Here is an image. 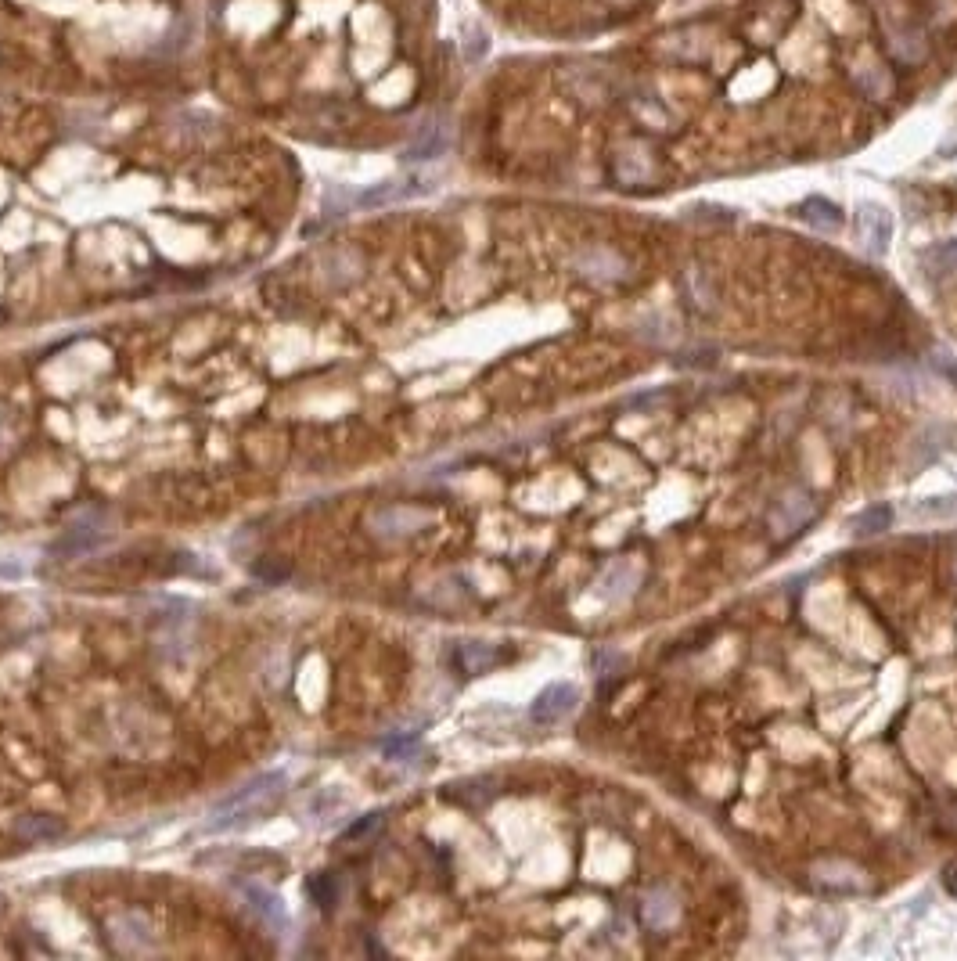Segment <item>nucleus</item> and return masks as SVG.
<instances>
[{"mask_svg":"<svg viewBox=\"0 0 957 961\" xmlns=\"http://www.w3.org/2000/svg\"><path fill=\"white\" fill-rule=\"evenodd\" d=\"M288 778L281 771H267L260 778H252L249 785H242L238 792L224 796L209 814L206 832H227V828H245L252 821H260L263 814L278 807V800L285 796Z\"/></svg>","mask_w":957,"mask_h":961,"instance_id":"1","label":"nucleus"},{"mask_svg":"<svg viewBox=\"0 0 957 961\" xmlns=\"http://www.w3.org/2000/svg\"><path fill=\"white\" fill-rule=\"evenodd\" d=\"M576 702H580V692H576L573 684H547L544 692L533 699V706H529V720L533 724H544V728H551V724H562L569 713L576 710Z\"/></svg>","mask_w":957,"mask_h":961,"instance_id":"2","label":"nucleus"},{"mask_svg":"<svg viewBox=\"0 0 957 961\" xmlns=\"http://www.w3.org/2000/svg\"><path fill=\"white\" fill-rule=\"evenodd\" d=\"M108 537V526L101 515H83L80 522H72L69 530L58 537V544H51V555H69V558H80L87 555V551H94L101 544V540Z\"/></svg>","mask_w":957,"mask_h":961,"instance_id":"3","label":"nucleus"},{"mask_svg":"<svg viewBox=\"0 0 957 961\" xmlns=\"http://www.w3.org/2000/svg\"><path fill=\"white\" fill-rule=\"evenodd\" d=\"M857 238L864 245V252L871 256H886L889 238H893V216L886 213L882 206H864L857 209Z\"/></svg>","mask_w":957,"mask_h":961,"instance_id":"4","label":"nucleus"},{"mask_svg":"<svg viewBox=\"0 0 957 961\" xmlns=\"http://www.w3.org/2000/svg\"><path fill=\"white\" fill-rule=\"evenodd\" d=\"M425 191H432V180H385V184H378V188L364 191V195L357 198V206L378 209V206H389V202H403V198L425 195Z\"/></svg>","mask_w":957,"mask_h":961,"instance_id":"5","label":"nucleus"},{"mask_svg":"<svg viewBox=\"0 0 957 961\" xmlns=\"http://www.w3.org/2000/svg\"><path fill=\"white\" fill-rule=\"evenodd\" d=\"M242 893H245V900H249V908L256 911L274 933H285V929L292 926V918H288V911H285V904H281L278 893H270L267 886H252V882L249 886H242Z\"/></svg>","mask_w":957,"mask_h":961,"instance_id":"6","label":"nucleus"},{"mask_svg":"<svg viewBox=\"0 0 957 961\" xmlns=\"http://www.w3.org/2000/svg\"><path fill=\"white\" fill-rule=\"evenodd\" d=\"M447 144H450L447 123H443V119H429V123H425L418 134H414L411 148H407V155H403V159H411V162L439 159V155L447 152Z\"/></svg>","mask_w":957,"mask_h":961,"instance_id":"7","label":"nucleus"},{"mask_svg":"<svg viewBox=\"0 0 957 961\" xmlns=\"http://www.w3.org/2000/svg\"><path fill=\"white\" fill-rule=\"evenodd\" d=\"M799 216H803L806 224H814L817 231H839L842 227V209L835 206V202H828V198H806L803 206H799Z\"/></svg>","mask_w":957,"mask_h":961,"instance_id":"8","label":"nucleus"},{"mask_svg":"<svg viewBox=\"0 0 957 961\" xmlns=\"http://www.w3.org/2000/svg\"><path fill=\"white\" fill-rule=\"evenodd\" d=\"M925 274L936 281L954 278L957 274V238L954 242H940L936 249L925 252Z\"/></svg>","mask_w":957,"mask_h":961,"instance_id":"9","label":"nucleus"},{"mask_svg":"<svg viewBox=\"0 0 957 961\" xmlns=\"http://www.w3.org/2000/svg\"><path fill=\"white\" fill-rule=\"evenodd\" d=\"M677 918V900L670 890H655L652 897L644 900V922L652 929H666Z\"/></svg>","mask_w":957,"mask_h":961,"instance_id":"10","label":"nucleus"},{"mask_svg":"<svg viewBox=\"0 0 957 961\" xmlns=\"http://www.w3.org/2000/svg\"><path fill=\"white\" fill-rule=\"evenodd\" d=\"M893 526V508L889 504H875V508H868V512L857 515V533L860 537H868V533H882Z\"/></svg>","mask_w":957,"mask_h":961,"instance_id":"11","label":"nucleus"},{"mask_svg":"<svg viewBox=\"0 0 957 961\" xmlns=\"http://www.w3.org/2000/svg\"><path fill=\"white\" fill-rule=\"evenodd\" d=\"M461 663H465V670L468 674H483L486 666H493L497 663V656H493L490 648H483V645H461Z\"/></svg>","mask_w":957,"mask_h":961,"instance_id":"12","label":"nucleus"},{"mask_svg":"<svg viewBox=\"0 0 957 961\" xmlns=\"http://www.w3.org/2000/svg\"><path fill=\"white\" fill-rule=\"evenodd\" d=\"M339 893H342V890H339V882L331 879V875H317V879L310 882V897H314L324 911L335 908V900H339Z\"/></svg>","mask_w":957,"mask_h":961,"instance_id":"13","label":"nucleus"},{"mask_svg":"<svg viewBox=\"0 0 957 961\" xmlns=\"http://www.w3.org/2000/svg\"><path fill=\"white\" fill-rule=\"evenodd\" d=\"M414 749H418V735H396L382 742V753L389 756V760H403V756H411Z\"/></svg>","mask_w":957,"mask_h":961,"instance_id":"14","label":"nucleus"},{"mask_svg":"<svg viewBox=\"0 0 957 961\" xmlns=\"http://www.w3.org/2000/svg\"><path fill=\"white\" fill-rule=\"evenodd\" d=\"M918 515H929V519H950L957 515V494L954 497H932L918 508Z\"/></svg>","mask_w":957,"mask_h":961,"instance_id":"15","label":"nucleus"},{"mask_svg":"<svg viewBox=\"0 0 957 961\" xmlns=\"http://www.w3.org/2000/svg\"><path fill=\"white\" fill-rule=\"evenodd\" d=\"M18 832H22L26 839H51V836H58L62 828L51 825V821H44V818H36V821H29V825L18 828Z\"/></svg>","mask_w":957,"mask_h":961,"instance_id":"16","label":"nucleus"},{"mask_svg":"<svg viewBox=\"0 0 957 961\" xmlns=\"http://www.w3.org/2000/svg\"><path fill=\"white\" fill-rule=\"evenodd\" d=\"M378 825H382V814H367L364 821H357V825L349 828L346 836H364V832H375Z\"/></svg>","mask_w":957,"mask_h":961,"instance_id":"17","label":"nucleus"},{"mask_svg":"<svg viewBox=\"0 0 957 961\" xmlns=\"http://www.w3.org/2000/svg\"><path fill=\"white\" fill-rule=\"evenodd\" d=\"M0 576H8V580H18V576H26V569L18 566V562H0Z\"/></svg>","mask_w":957,"mask_h":961,"instance_id":"18","label":"nucleus"},{"mask_svg":"<svg viewBox=\"0 0 957 961\" xmlns=\"http://www.w3.org/2000/svg\"><path fill=\"white\" fill-rule=\"evenodd\" d=\"M940 155H943V159H950V155H957V130H954V134H947V137H943V144H940Z\"/></svg>","mask_w":957,"mask_h":961,"instance_id":"19","label":"nucleus"},{"mask_svg":"<svg viewBox=\"0 0 957 961\" xmlns=\"http://www.w3.org/2000/svg\"><path fill=\"white\" fill-rule=\"evenodd\" d=\"M950 375H954V378H957V364H954V368H950Z\"/></svg>","mask_w":957,"mask_h":961,"instance_id":"20","label":"nucleus"}]
</instances>
